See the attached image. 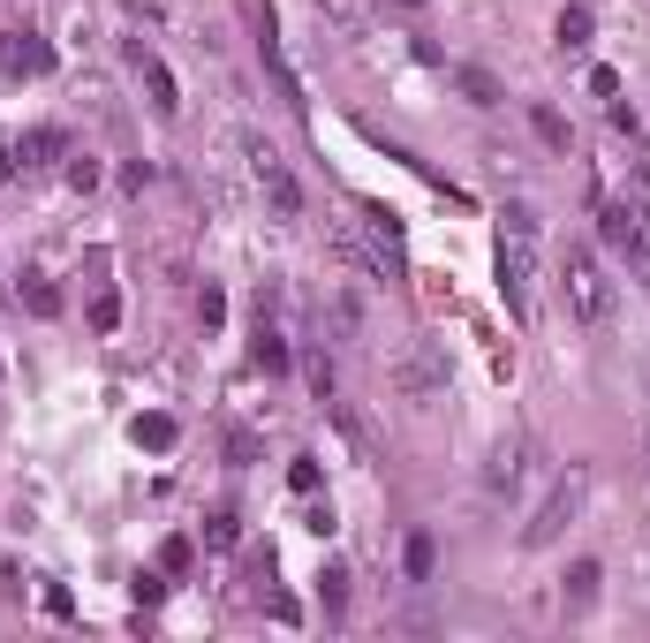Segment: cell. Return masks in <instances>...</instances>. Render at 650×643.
Masks as SVG:
<instances>
[{
    "label": "cell",
    "mask_w": 650,
    "mask_h": 643,
    "mask_svg": "<svg viewBox=\"0 0 650 643\" xmlns=\"http://www.w3.org/2000/svg\"><path fill=\"white\" fill-rule=\"evenodd\" d=\"M499 296L515 318H529V303H537V213L529 205L499 213Z\"/></svg>",
    "instance_id": "obj_1"
},
{
    "label": "cell",
    "mask_w": 650,
    "mask_h": 643,
    "mask_svg": "<svg viewBox=\"0 0 650 643\" xmlns=\"http://www.w3.org/2000/svg\"><path fill=\"white\" fill-rule=\"evenodd\" d=\"M560 288H567V310H575V326H612V310H620V288H612V273L598 265V251H575L560 257Z\"/></svg>",
    "instance_id": "obj_2"
},
{
    "label": "cell",
    "mask_w": 650,
    "mask_h": 643,
    "mask_svg": "<svg viewBox=\"0 0 650 643\" xmlns=\"http://www.w3.org/2000/svg\"><path fill=\"white\" fill-rule=\"evenodd\" d=\"M582 500H590V462H567V477L553 484V492H545V500H537V514L522 522V545H529V553L560 545V530L575 522V514H582Z\"/></svg>",
    "instance_id": "obj_3"
},
{
    "label": "cell",
    "mask_w": 650,
    "mask_h": 643,
    "mask_svg": "<svg viewBox=\"0 0 650 643\" xmlns=\"http://www.w3.org/2000/svg\"><path fill=\"white\" fill-rule=\"evenodd\" d=\"M250 174H258L265 205H272V220H303V182L288 174V160L265 144V136H250Z\"/></svg>",
    "instance_id": "obj_4"
},
{
    "label": "cell",
    "mask_w": 650,
    "mask_h": 643,
    "mask_svg": "<svg viewBox=\"0 0 650 643\" xmlns=\"http://www.w3.org/2000/svg\"><path fill=\"white\" fill-rule=\"evenodd\" d=\"M529 462H537V439H529V431H507V439H492V455H484L477 484L492 492V500H507V492H522Z\"/></svg>",
    "instance_id": "obj_5"
},
{
    "label": "cell",
    "mask_w": 650,
    "mask_h": 643,
    "mask_svg": "<svg viewBox=\"0 0 650 643\" xmlns=\"http://www.w3.org/2000/svg\"><path fill=\"white\" fill-rule=\"evenodd\" d=\"M393 394H401V401L446 394V356H439V341H409L401 356H393Z\"/></svg>",
    "instance_id": "obj_6"
},
{
    "label": "cell",
    "mask_w": 650,
    "mask_h": 643,
    "mask_svg": "<svg viewBox=\"0 0 650 643\" xmlns=\"http://www.w3.org/2000/svg\"><path fill=\"white\" fill-rule=\"evenodd\" d=\"M53 69V45L39 31H0V76H45Z\"/></svg>",
    "instance_id": "obj_7"
},
{
    "label": "cell",
    "mask_w": 650,
    "mask_h": 643,
    "mask_svg": "<svg viewBox=\"0 0 650 643\" xmlns=\"http://www.w3.org/2000/svg\"><path fill=\"white\" fill-rule=\"evenodd\" d=\"M598 235L620 243V251H636V243H643V205H636V197H606V205H598Z\"/></svg>",
    "instance_id": "obj_8"
},
{
    "label": "cell",
    "mask_w": 650,
    "mask_h": 643,
    "mask_svg": "<svg viewBox=\"0 0 650 643\" xmlns=\"http://www.w3.org/2000/svg\"><path fill=\"white\" fill-rule=\"evenodd\" d=\"M136 69H144V91H152V114H182V91H174V69L167 61H159V53H144V45H136Z\"/></svg>",
    "instance_id": "obj_9"
},
{
    "label": "cell",
    "mask_w": 650,
    "mask_h": 643,
    "mask_svg": "<svg viewBox=\"0 0 650 643\" xmlns=\"http://www.w3.org/2000/svg\"><path fill=\"white\" fill-rule=\"evenodd\" d=\"M598 583H606V568H598V560H575L560 575V605L567 613H590V605H598Z\"/></svg>",
    "instance_id": "obj_10"
},
{
    "label": "cell",
    "mask_w": 650,
    "mask_h": 643,
    "mask_svg": "<svg viewBox=\"0 0 650 643\" xmlns=\"http://www.w3.org/2000/svg\"><path fill=\"white\" fill-rule=\"evenodd\" d=\"M326 409H333V425H341V439H348V447H355V455H363V462H379V431L363 425V417H355V409H348V401H326Z\"/></svg>",
    "instance_id": "obj_11"
},
{
    "label": "cell",
    "mask_w": 650,
    "mask_h": 643,
    "mask_svg": "<svg viewBox=\"0 0 650 643\" xmlns=\"http://www.w3.org/2000/svg\"><path fill=\"white\" fill-rule=\"evenodd\" d=\"M529 129H537V144H545V152H567V144H575V129H567L560 106H529Z\"/></svg>",
    "instance_id": "obj_12"
},
{
    "label": "cell",
    "mask_w": 650,
    "mask_h": 643,
    "mask_svg": "<svg viewBox=\"0 0 650 643\" xmlns=\"http://www.w3.org/2000/svg\"><path fill=\"white\" fill-rule=\"evenodd\" d=\"M326 318H333V341H363V303L355 296H333L326 303Z\"/></svg>",
    "instance_id": "obj_13"
},
{
    "label": "cell",
    "mask_w": 650,
    "mask_h": 643,
    "mask_svg": "<svg viewBox=\"0 0 650 643\" xmlns=\"http://www.w3.org/2000/svg\"><path fill=\"white\" fill-rule=\"evenodd\" d=\"M553 39H560V53H582V45H590V8H560Z\"/></svg>",
    "instance_id": "obj_14"
},
{
    "label": "cell",
    "mask_w": 650,
    "mask_h": 643,
    "mask_svg": "<svg viewBox=\"0 0 650 643\" xmlns=\"http://www.w3.org/2000/svg\"><path fill=\"white\" fill-rule=\"evenodd\" d=\"M130 439H136V447H152V455H167V447H174V417L152 409V417H136V425H130Z\"/></svg>",
    "instance_id": "obj_15"
},
{
    "label": "cell",
    "mask_w": 650,
    "mask_h": 643,
    "mask_svg": "<svg viewBox=\"0 0 650 643\" xmlns=\"http://www.w3.org/2000/svg\"><path fill=\"white\" fill-rule=\"evenodd\" d=\"M250 364H258V371H288V341H280L265 318H258V341H250Z\"/></svg>",
    "instance_id": "obj_16"
},
{
    "label": "cell",
    "mask_w": 650,
    "mask_h": 643,
    "mask_svg": "<svg viewBox=\"0 0 650 643\" xmlns=\"http://www.w3.org/2000/svg\"><path fill=\"white\" fill-rule=\"evenodd\" d=\"M401 568H409V583H432V568H439V545L424 538V530L409 538V553H401Z\"/></svg>",
    "instance_id": "obj_17"
},
{
    "label": "cell",
    "mask_w": 650,
    "mask_h": 643,
    "mask_svg": "<svg viewBox=\"0 0 650 643\" xmlns=\"http://www.w3.org/2000/svg\"><path fill=\"white\" fill-rule=\"evenodd\" d=\"M454 84L470 91L477 106H499V99H507V91H499V76H492V69H454Z\"/></svg>",
    "instance_id": "obj_18"
},
{
    "label": "cell",
    "mask_w": 650,
    "mask_h": 643,
    "mask_svg": "<svg viewBox=\"0 0 650 643\" xmlns=\"http://www.w3.org/2000/svg\"><path fill=\"white\" fill-rule=\"evenodd\" d=\"M23 152H31V167H45V160H61V152H69V136H61V129H31V136H23Z\"/></svg>",
    "instance_id": "obj_19"
},
{
    "label": "cell",
    "mask_w": 650,
    "mask_h": 643,
    "mask_svg": "<svg viewBox=\"0 0 650 643\" xmlns=\"http://www.w3.org/2000/svg\"><path fill=\"white\" fill-rule=\"evenodd\" d=\"M318 605H326V613L348 605V568H326V575H318Z\"/></svg>",
    "instance_id": "obj_20"
},
{
    "label": "cell",
    "mask_w": 650,
    "mask_h": 643,
    "mask_svg": "<svg viewBox=\"0 0 650 643\" xmlns=\"http://www.w3.org/2000/svg\"><path fill=\"white\" fill-rule=\"evenodd\" d=\"M303 379L318 401H333V356H303Z\"/></svg>",
    "instance_id": "obj_21"
},
{
    "label": "cell",
    "mask_w": 650,
    "mask_h": 643,
    "mask_svg": "<svg viewBox=\"0 0 650 643\" xmlns=\"http://www.w3.org/2000/svg\"><path fill=\"white\" fill-rule=\"evenodd\" d=\"M189 560H197L189 538H167V545H159V568H167V575H189Z\"/></svg>",
    "instance_id": "obj_22"
},
{
    "label": "cell",
    "mask_w": 650,
    "mask_h": 643,
    "mask_svg": "<svg viewBox=\"0 0 650 643\" xmlns=\"http://www.w3.org/2000/svg\"><path fill=\"white\" fill-rule=\"evenodd\" d=\"M318 16H333L341 31H363V0H318Z\"/></svg>",
    "instance_id": "obj_23"
},
{
    "label": "cell",
    "mask_w": 650,
    "mask_h": 643,
    "mask_svg": "<svg viewBox=\"0 0 650 643\" xmlns=\"http://www.w3.org/2000/svg\"><path fill=\"white\" fill-rule=\"evenodd\" d=\"M23 303H31L39 318H53V310H61V296H53V280H39V273H31V288H23Z\"/></svg>",
    "instance_id": "obj_24"
},
{
    "label": "cell",
    "mask_w": 650,
    "mask_h": 643,
    "mask_svg": "<svg viewBox=\"0 0 650 643\" xmlns=\"http://www.w3.org/2000/svg\"><path fill=\"white\" fill-rule=\"evenodd\" d=\"M91 326H99V334H114V326H122V296H114V288L91 303Z\"/></svg>",
    "instance_id": "obj_25"
},
{
    "label": "cell",
    "mask_w": 650,
    "mask_h": 643,
    "mask_svg": "<svg viewBox=\"0 0 650 643\" xmlns=\"http://www.w3.org/2000/svg\"><path fill=\"white\" fill-rule=\"evenodd\" d=\"M205 545H235V514H227V508L205 514Z\"/></svg>",
    "instance_id": "obj_26"
},
{
    "label": "cell",
    "mask_w": 650,
    "mask_h": 643,
    "mask_svg": "<svg viewBox=\"0 0 650 643\" xmlns=\"http://www.w3.org/2000/svg\"><path fill=\"white\" fill-rule=\"evenodd\" d=\"M227 462H258V431H227Z\"/></svg>",
    "instance_id": "obj_27"
},
{
    "label": "cell",
    "mask_w": 650,
    "mask_h": 643,
    "mask_svg": "<svg viewBox=\"0 0 650 643\" xmlns=\"http://www.w3.org/2000/svg\"><path fill=\"white\" fill-rule=\"evenodd\" d=\"M288 484H296V492H303V500H310V492H318V462H310V455H303V462L288 470Z\"/></svg>",
    "instance_id": "obj_28"
},
{
    "label": "cell",
    "mask_w": 650,
    "mask_h": 643,
    "mask_svg": "<svg viewBox=\"0 0 650 643\" xmlns=\"http://www.w3.org/2000/svg\"><path fill=\"white\" fill-rule=\"evenodd\" d=\"M197 318H205V326H219V318H227V303H219V288H205V296H197Z\"/></svg>",
    "instance_id": "obj_29"
},
{
    "label": "cell",
    "mask_w": 650,
    "mask_h": 643,
    "mask_svg": "<svg viewBox=\"0 0 650 643\" xmlns=\"http://www.w3.org/2000/svg\"><path fill=\"white\" fill-rule=\"evenodd\" d=\"M401 8H424V0H401Z\"/></svg>",
    "instance_id": "obj_30"
},
{
    "label": "cell",
    "mask_w": 650,
    "mask_h": 643,
    "mask_svg": "<svg viewBox=\"0 0 650 643\" xmlns=\"http://www.w3.org/2000/svg\"><path fill=\"white\" fill-rule=\"evenodd\" d=\"M643 447H650V439H643Z\"/></svg>",
    "instance_id": "obj_31"
}]
</instances>
